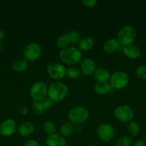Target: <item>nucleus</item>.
<instances>
[{"mask_svg": "<svg viewBox=\"0 0 146 146\" xmlns=\"http://www.w3.org/2000/svg\"><path fill=\"white\" fill-rule=\"evenodd\" d=\"M59 57L63 63L73 66L80 62L82 54L79 48L72 46L60 50Z\"/></svg>", "mask_w": 146, "mask_h": 146, "instance_id": "1", "label": "nucleus"}, {"mask_svg": "<svg viewBox=\"0 0 146 146\" xmlns=\"http://www.w3.org/2000/svg\"><path fill=\"white\" fill-rule=\"evenodd\" d=\"M68 87L61 81H55L50 84L47 88V96L54 103H60L67 97Z\"/></svg>", "mask_w": 146, "mask_h": 146, "instance_id": "2", "label": "nucleus"}, {"mask_svg": "<svg viewBox=\"0 0 146 146\" xmlns=\"http://www.w3.org/2000/svg\"><path fill=\"white\" fill-rule=\"evenodd\" d=\"M137 38V31L133 26L126 25L122 27L117 34V40L123 46L133 44Z\"/></svg>", "mask_w": 146, "mask_h": 146, "instance_id": "3", "label": "nucleus"}, {"mask_svg": "<svg viewBox=\"0 0 146 146\" xmlns=\"http://www.w3.org/2000/svg\"><path fill=\"white\" fill-rule=\"evenodd\" d=\"M89 111L83 106H74L70 109L68 113L70 122L74 125H80L87 120Z\"/></svg>", "mask_w": 146, "mask_h": 146, "instance_id": "4", "label": "nucleus"}, {"mask_svg": "<svg viewBox=\"0 0 146 146\" xmlns=\"http://www.w3.org/2000/svg\"><path fill=\"white\" fill-rule=\"evenodd\" d=\"M130 82L129 76L125 72L122 71H115L111 74L110 78V85L112 88L117 90L126 88Z\"/></svg>", "mask_w": 146, "mask_h": 146, "instance_id": "5", "label": "nucleus"}, {"mask_svg": "<svg viewBox=\"0 0 146 146\" xmlns=\"http://www.w3.org/2000/svg\"><path fill=\"white\" fill-rule=\"evenodd\" d=\"M47 72L50 78L59 81L66 76L67 68L57 61H52L47 65Z\"/></svg>", "mask_w": 146, "mask_h": 146, "instance_id": "6", "label": "nucleus"}, {"mask_svg": "<svg viewBox=\"0 0 146 146\" xmlns=\"http://www.w3.org/2000/svg\"><path fill=\"white\" fill-rule=\"evenodd\" d=\"M47 88L43 81H37L32 84L29 91V96L33 101H41L47 95Z\"/></svg>", "mask_w": 146, "mask_h": 146, "instance_id": "7", "label": "nucleus"}, {"mask_svg": "<svg viewBox=\"0 0 146 146\" xmlns=\"http://www.w3.org/2000/svg\"><path fill=\"white\" fill-rule=\"evenodd\" d=\"M41 46L37 42H31L27 44L23 50V56L26 61H35L41 56Z\"/></svg>", "mask_w": 146, "mask_h": 146, "instance_id": "8", "label": "nucleus"}, {"mask_svg": "<svg viewBox=\"0 0 146 146\" xmlns=\"http://www.w3.org/2000/svg\"><path fill=\"white\" fill-rule=\"evenodd\" d=\"M114 115L117 121L122 123H130L133 120L134 113L133 109L128 106L123 105L117 106L114 111Z\"/></svg>", "mask_w": 146, "mask_h": 146, "instance_id": "9", "label": "nucleus"}, {"mask_svg": "<svg viewBox=\"0 0 146 146\" xmlns=\"http://www.w3.org/2000/svg\"><path fill=\"white\" fill-rule=\"evenodd\" d=\"M97 135L101 141L108 143L113 139L115 136L114 128L109 123H102L97 128Z\"/></svg>", "mask_w": 146, "mask_h": 146, "instance_id": "10", "label": "nucleus"}, {"mask_svg": "<svg viewBox=\"0 0 146 146\" xmlns=\"http://www.w3.org/2000/svg\"><path fill=\"white\" fill-rule=\"evenodd\" d=\"M17 129V124L14 120L8 118L3 121L0 125V131L1 135L8 137L11 136L15 133Z\"/></svg>", "mask_w": 146, "mask_h": 146, "instance_id": "11", "label": "nucleus"}, {"mask_svg": "<svg viewBox=\"0 0 146 146\" xmlns=\"http://www.w3.org/2000/svg\"><path fill=\"white\" fill-rule=\"evenodd\" d=\"M96 64L94 60L90 58H86L82 61L80 65V71L84 76L93 75L96 70Z\"/></svg>", "mask_w": 146, "mask_h": 146, "instance_id": "12", "label": "nucleus"}, {"mask_svg": "<svg viewBox=\"0 0 146 146\" xmlns=\"http://www.w3.org/2000/svg\"><path fill=\"white\" fill-rule=\"evenodd\" d=\"M45 142L47 146H66L67 140L61 134L54 133L47 135Z\"/></svg>", "mask_w": 146, "mask_h": 146, "instance_id": "13", "label": "nucleus"}, {"mask_svg": "<svg viewBox=\"0 0 146 146\" xmlns=\"http://www.w3.org/2000/svg\"><path fill=\"white\" fill-rule=\"evenodd\" d=\"M123 54L130 59H136L139 58L141 54V51L137 46L134 44L126 46L123 48Z\"/></svg>", "mask_w": 146, "mask_h": 146, "instance_id": "14", "label": "nucleus"}, {"mask_svg": "<svg viewBox=\"0 0 146 146\" xmlns=\"http://www.w3.org/2000/svg\"><path fill=\"white\" fill-rule=\"evenodd\" d=\"M93 76L97 82H107L110 80L111 73L104 67H99L96 68Z\"/></svg>", "mask_w": 146, "mask_h": 146, "instance_id": "15", "label": "nucleus"}, {"mask_svg": "<svg viewBox=\"0 0 146 146\" xmlns=\"http://www.w3.org/2000/svg\"><path fill=\"white\" fill-rule=\"evenodd\" d=\"M120 46L117 38H109L103 44V49L107 54H115L118 51Z\"/></svg>", "mask_w": 146, "mask_h": 146, "instance_id": "16", "label": "nucleus"}, {"mask_svg": "<svg viewBox=\"0 0 146 146\" xmlns=\"http://www.w3.org/2000/svg\"><path fill=\"white\" fill-rule=\"evenodd\" d=\"M34 131V124L29 121H27V122H24L18 128V133L21 137H26L29 136L30 135L33 133Z\"/></svg>", "mask_w": 146, "mask_h": 146, "instance_id": "17", "label": "nucleus"}, {"mask_svg": "<svg viewBox=\"0 0 146 146\" xmlns=\"http://www.w3.org/2000/svg\"><path fill=\"white\" fill-rule=\"evenodd\" d=\"M78 45V48L80 51H88L91 50L94 46V39L91 37H84V38H81Z\"/></svg>", "mask_w": 146, "mask_h": 146, "instance_id": "18", "label": "nucleus"}, {"mask_svg": "<svg viewBox=\"0 0 146 146\" xmlns=\"http://www.w3.org/2000/svg\"><path fill=\"white\" fill-rule=\"evenodd\" d=\"M111 86L107 82H97L94 86V91L98 95H105L111 90Z\"/></svg>", "mask_w": 146, "mask_h": 146, "instance_id": "19", "label": "nucleus"}, {"mask_svg": "<svg viewBox=\"0 0 146 146\" xmlns=\"http://www.w3.org/2000/svg\"><path fill=\"white\" fill-rule=\"evenodd\" d=\"M74 132V124L70 122L64 123L60 128V133L64 137H69Z\"/></svg>", "mask_w": 146, "mask_h": 146, "instance_id": "20", "label": "nucleus"}, {"mask_svg": "<svg viewBox=\"0 0 146 146\" xmlns=\"http://www.w3.org/2000/svg\"><path fill=\"white\" fill-rule=\"evenodd\" d=\"M70 44V38L67 34H62V35L60 36L56 40V45L60 49H64V48H67L69 45Z\"/></svg>", "mask_w": 146, "mask_h": 146, "instance_id": "21", "label": "nucleus"}, {"mask_svg": "<svg viewBox=\"0 0 146 146\" xmlns=\"http://www.w3.org/2000/svg\"><path fill=\"white\" fill-rule=\"evenodd\" d=\"M27 68H28V63L25 59L20 58V59L17 60L13 64V69L17 72H23L26 71Z\"/></svg>", "mask_w": 146, "mask_h": 146, "instance_id": "22", "label": "nucleus"}, {"mask_svg": "<svg viewBox=\"0 0 146 146\" xmlns=\"http://www.w3.org/2000/svg\"><path fill=\"white\" fill-rule=\"evenodd\" d=\"M127 131H128V133L132 136H137L140 132V125L135 121H130L127 125Z\"/></svg>", "mask_w": 146, "mask_h": 146, "instance_id": "23", "label": "nucleus"}, {"mask_svg": "<svg viewBox=\"0 0 146 146\" xmlns=\"http://www.w3.org/2000/svg\"><path fill=\"white\" fill-rule=\"evenodd\" d=\"M80 74H81V71L80 69L77 67L74 66H70L68 68H67V74H66V76L68 78H71V79H77L80 77Z\"/></svg>", "mask_w": 146, "mask_h": 146, "instance_id": "24", "label": "nucleus"}, {"mask_svg": "<svg viewBox=\"0 0 146 146\" xmlns=\"http://www.w3.org/2000/svg\"><path fill=\"white\" fill-rule=\"evenodd\" d=\"M42 129L43 131L48 135H52V134L55 133L56 125L52 121H46V122L43 124Z\"/></svg>", "mask_w": 146, "mask_h": 146, "instance_id": "25", "label": "nucleus"}, {"mask_svg": "<svg viewBox=\"0 0 146 146\" xmlns=\"http://www.w3.org/2000/svg\"><path fill=\"white\" fill-rule=\"evenodd\" d=\"M31 111L35 115H42L44 112V108L43 107L41 101H33L31 106Z\"/></svg>", "mask_w": 146, "mask_h": 146, "instance_id": "26", "label": "nucleus"}, {"mask_svg": "<svg viewBox=\"0 0 146 146\" xmlns=\"http://www.w3.org/2000/svg\"><path fill=\"white\" fill-rule=\"evenodd\" d=\"M67 34H68L69 38H70V44L75 45V44H79L80 41L81 40V38H80V33H79L77 31H75V30L70 31V32L67 33Z\"/></svg>", "mask_w": 146, "mask_h": 146, "instance_id": "27", "label": "nucleus"}, {"mask_svg": "<svg viewBox=\"0 0 146 146\" xmlns=\"http://www.w3.org/2000/svg\"><path fill=\"white\" fill-rule=\"evenodd\" d=\"M132 141L127 135H122L116 141V146H130Z\"/></svg>", "mask_w": 146, "mask_h": 146, "instance_id": "28", "label": "nucleus"}, {"mask_svg": "<svg viewBox=\"0 0 146 146\" xmlns=\"http://www.w3.org/2000/svg\"><path fill=\"white\" fill-rule=\"evenodd\" d=\"M135 74L141 80H146V66L141 65L137 67L135 70Z\"/></svg>", "mask_w": 146, "mask_h": 146, "instance_id": "29", "label": "nucleus"}, {"mask_svg": "<svg viewBox=\"0 0 146 146\" xmlns=\"http://www.w3.org/2000/svg\"><path fill=\"white\" fill-rule=\"evenodd\" d=\"M41 103L42 104L43 107L44 108V111L47 110H50L53 106H54V102L52 101L49 97H45L42 101H41Z\"/></svg>", "mask_w": 146, "mask_h": 146, "instance_id": "30", "label": "nucleus"}, {"mask_svg": "<svg viewBox=\"0 0 146 146\" xmlns=\"http://www.w3.org/2000/svg\"><path fill=\"white\" fill-rule=\"evenodd\" d=\"M81 3L87 8H93L97 4V0H82Z\"/></svg>", "mask_w": 146, "mask_h": 146, "instance_id": "31", "label": "nucleus"}, {"mask_svg": "<svg viewBox=\"0 0 146 146\" xmlns=\"http://www.w3.org/2000/svg\"><path fill=\"white\" fill-rule=\"evenodd\" d=\"M24 146H40V144L35 140H29L25 143Z\"/></svg>", "mask_w": 146, "mask_h": 146, "instance_id": "32", "label": "nucleus"}, {"mask_svg": "<svg viewBox=\"0 0 146 146\" xmlns=\"http://www.w3.org/2000/svg\"><path fill=\"white\" fill-rule=\"evenodd\" d=\"M134 146H146V142L143 139H139L135 141V143Z\"/></svg>", "mask_w": 146, "mask_h": 146, "instance_id": "33", "label": "nucleus"}, {"mask_svg": "<svg viewBox=\"0 0 146 146\" xmlns=\"http://www.w3.org/2000/svg\"><path fill=\"white\" fill-rule=\"evenodd\" d=\"M4 36H5V32L2 30H0V41L4 38Z\"/></svg>", "mask_w": 146, "mask_h": 146, "instance_id": "34", "label": "nucleus"}, {"mask_svg": "<svg viewBox=\"0 0 146 146\" xmlns=\"http://www.w3.org/2000/svg\"><path fill=\"white\" fill-rule=\"evenodd\" d=\"M27 111H28V108H27V106H24V108L22 109V111H21V113H22L23 115H26L27 113Z\"/></svg>", "mask_w": 146, "mask_h": 146, "instance_id": "35", "label": "nucleus"}, {"mask_svg": "<svg viewBox=\"0 0 146 146\" xmlns=\"http://www.w3.org/2000/svg\"><path fill=\"white\" fill-rule=\"evenodd\" d=\"M1 47H2V45H1V42L0 41V50L1 49Z\"/></svg>", "mask_w": 146, "mask_h": 146, "instance_id": "36", "label": "nucleus"}, {"mask_svg": "<svg viewBox=\"0 0 146 146\" xmlns=\"http://www.w3.org/2000/svg\"><path fill=\"white\" fill-rule=\"evenodd\" d=\"M1 131H0V136H1Z\"/></svg>", "mask_w": 146, "mask_h": 146, "instance_id": "37", "label": "nucleus"}, {"mask_svg": "<svg viewBox=\"0 0 146 146\" xmlns=\"http://www.w3.org/2000/svg\"><path fill=\"white\" fill-rule=\"evenodd\" d=\"M145 142H146V137H145Z\"/></svg>", "mask_w": 146, "mask_h": 146, "instance_id": "38", "label": "nucleus"}]
</instances>
